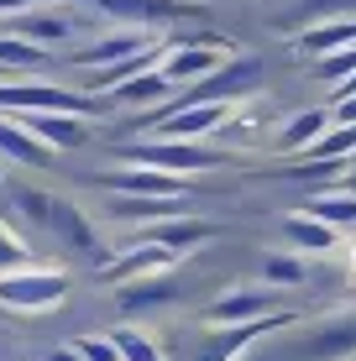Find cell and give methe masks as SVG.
I'll return each instance as SVG.
<instances>
[{"mask_svg":"<svg viewBox=\"0 0 356 361\" xmlns=\"http://www.w3.org/2000/svg\"><path fill=\"white\" fill-rule=\"evenodd\" d=\"M204 235H210V226H194V220H189V226H152L147 241H163V246H173V252H178L183 241H204Z\"/></svg>","mask_w":356,"mask_h":361,"instance_id":"obj_22","label":"cell"},{"mask_svg":"<svg viewBox=\"0 0 356 361\" xmlns=\"http://www.w3.org/2000/svg\"><path fill=\"white\" fill-rule=\"evenodd\" d=\"M346 189H351V194H356V173H346Z\"/></svg>","mask_w":356,"mask_h":361,"instance_id":"obj_31","label":"cell"},{"mask_svg":"<svg viewBox=\"0 0 356 361\" xmlns=\"http://www.w3.org/2000/svg\"><path fill=\"white\" fill-rule=\"evenodd\" d=\"M63 293H68L63 272H47V267L0 272V304L6 309H53V304H63Z\"/></svg>","mask_w":356,"mask_h":361,"instance_id":"obj_1","label":"cell"},{"mask_svg":"<svg viewBox=\"0 0 356 361\" xmlns=\"http://www.w3.org/2000/svg\"><path fill=\"white\" fill-rule=\"evenodd\" d=\"M173 84H168V73L163 68H147V73H131L126 84H116V99H126V105H147V99H163Z\"/></svg>","mask_w":356,"mask_h":361,"instance_id":"obj_13","label":"cell"},{"mask_svg":"<svg viewBox=\"0 0 356 361\" xmlns=\"http://www.w3.org/2000/svg\"><path fill=\"white\" fill-rule=\"evenodd\" d=\"M157 68L168 73V84H183L194 73H215L220 68V47H183L173 58H157Z\"/></svg>","mask_w":356,"mask_h":361,"instance_id":"obj_12","label":"cell"},{"mask_svg":"<svg viewBox=\"0 0 356 361\" xmlns=\"http://www.w3.org/2000/svg\"><path fill=\"white\" fill-rule=\"evenodd\" d=\"M356 42V21H346V27H314L309 37H304V53H336V47H346Z\"/></svg>","mask_w":356,"mask_h":361,"instance_id":"obj_19","label":"cell"},{"mask_svg":"<svg viewBox=\"0 0 356 361\" xmlns=\"http://www.w3.org/2000/svg\"><path fill=\"white\" fill-rule=\"evenodd\" d=\"M110 341H116V351L126 356V361H163V356L152 351V341H142L137 330H116V335H110Z\"/></svg>","mask_w":356,"mask_h":361,"instance_id":"obj_23","label":"cell"},{"mask_svg":"<svg viewBox=\"0 0 356 361\" xmlns=\"http://www.w3.org/2000/svg\"><path fill=\"white\" fill-rule=\"evenodd\" d=\"M79 356L84 361H126V356L116 351V341H110V345L105 341H79Z\"/></svg>","mask_w":356,"mask_h":361,"instance_id":"obj_27","label":"cell"},{"mask_svg":"<svg viewBox=\"0 0 356 361\" xmlns=\"http://www.w3.org/2000/svg\"><path fill=\"white\" fill-rule=\"evenodd\" d=\"M351 351H356V319H330L320 330H304L288 345H273L267 361H336V356H351Z\"/></svg>","mask_w":356,"mask_h":361,"instance_id":"obj_2","label":"cell"},{"mask_svg":"<svg viewBox=\"0 0 356 361\" xmlns=\"http://www.w3.org/2000/svg\"><path fill=\"white\" fill-rule=\"evenodd\" d=\"M53 361H84V356H79V351H58Z\"/></svg>","mask_w":356,"mask_h":361,"instance_id":"obj_30","label":"cell"},{"mask_svg":"<svg viewBox=\"0 0 356 361\" xmlns=\"http://www.w3.org/2000/svg\"><path fill=\"white\" fill-rule=\"evenodd\" d=\"M173 262V246H163V241H142L137 252H126L121 262H100V278H137V272H147V267H168Z\"/></svg>","mask_w":356,"mask_h":361,"instance_id":"obj_11","label":"cell"},{"mask_svg":"<svg viewBox=\"0 0 356 361\" xmlns=\"http://www.w3.org/2000/svg\"><path fill=\"white\" fill-rule=\"evenodd\" d=\"M11 204H16V215H27L32 226L47 231V215H53V194L42 189H11Z\"/></svg>","mask_w":356,"mask_h":361,"instance_id":"obj_18","label":"cell"},{"mask_svg":"<svg viewBox=\"0 0 356 361\" xmlns=\"http://www.w3.org/2000/svg\"><path fill=\"white\" fill-rule=\"evenodd\" d=\"M131 53H147V37H142V32L100 37L94 47H79V53H73V63H84V68H105V63H121V58H131Z\"/></svg>","mask_w":356,"mask_h":361,"instance_id":"obj_9","label":"cell"},{"mask_svg":"<svg viewBox=\"0 0 356 361\" xmlns=\"http://www.w3.org/2000/svg\"><path fill=\"white\" fill-rule=\"evenodd\" d=\"M320 73H330V79H351V73H356V47H346V53H336V58H325Z\"/></svg>","mask_w":356,"mask_h":361,"instance_id":"obj_26","label":"cell"},{"mask_svg":"<svg viewBox=\"0 0 356 361\" xmlns=\"http://www.w3.org/2000/svg\"><path fill=\"white\" fill-rule=\"evenodd\" d=\"M267 278L273 283H304V267L293 262V257H273V262H267Z\"/></svg>","mask_w":356,"mask_h":361,"instance_id":"obj_25","label":"cell"},{"mask_svg":"<svg viewBox=\"0 0 356 361\" xmlns=\"http://www.w3.org/2000/svg\"><path fill=\"white\" fill-rule=\"evenodd\" d=\"M0 314H6V304H0Z\"/></svg>","mask_w":356,"mask_h":361,"instance_id":"obj_33","label":"cell"},{"mask_svg":"<svg viewBox=\"0 0 356 361\" xmlns=\"http://www.w3.org/2000/svg\"><path fill=\"white\" fill-rule=\"evenodd\" d=\"M325 126H330V110H304V116H293V126L283 131V147H288V152H299V147L320 142Z\"/></svg>","mask_w":356,"mask_h":361,"instance_id":"obj_15","label":"cell"},{"mask_svg":"<svg viewBox=\"0 0 356 361\" xmlns=\"http://www.w3.org/2000/svg\"><path fill=\"white\" fill-rule=\"evenodd\" d=\"M262 79V63L257 58H241V63H226V68H215V73H204V84H194L183 99H173L168 110H178V105H200V99H231V94H241V90H252V84ZM163 110V116H168ZM157 121V116H152ZM147 121V126H152Z\"/></svg>","mask_w":356,"mask_h":361,"instance_id":"obj_4","label":"cell"},{"mask_svg":"<svg viewBox=\"0 0 356 361\" xmlns=\"http://www.w3.org/2000/svg\"><path fill=\"white\" fill-rule=\"evenodd\" d=\"M288 235H293V241H299V246H336V231H330V226H325L320 215H314V220L293 215V220H288Z\"/></svg>","mask_w":356,"mask_h":361,"instance_id":"obj_20","label":"cell"},{"mask_svg":"<svg viewBox=\"0 0 356 361\" xmlns=\"http://www.w3.org/2000/svg\"><path fill=\"white\" fill-rule=\"evenodd\" d=\"M0 79H11V73H6V68H0Z\"/></svg>","mask_w":356,"mask_h":361,"instance_id":"obj_32","label":"cell"},{"mask_svg":"<svg viewBox=\"0 0 356 361\" xmlns=\"http://www.w3.org/2000/svg\"><path fill=\"white\" fill-rule=\"evenodd\" d=\"M168 298H173L168 283H142V288H126V293H121V304H126V309H147V304H168Z\"/></svg>","mask_w":356,"mask_h":361,"instance_id":"obj_24","label":"cell"},{"mask_svg":"<svg viewBox=\"0 0 356 361\" xmlns=\"http://www.w3.org/2000/svg\"><path fill=\"white\" fill-rule=\"evenodd\" d=\"M131 163H147V168H163V173H194V168H215L220 157L204 152V147H189L183 136H163V142H142L131 147Z\"/></svg>","mask_w":356,"mask_h":361,"instance_id":"obj_3","label":"cell"},{"mask_svg":"<svg viewBox=\"0 0 356 361\" xmlns=\"http://www.w3.org/2000/svg\"><path fill=\"white\" fill-rule=\"evenodd\" d=\"M16 267H32V252H27V241H21L16 231L0 226V272H16Z\"/></svg>","mask_w":356,"mask_h":361,"instance_id":"obj_21","label":"cell"},{"mask_svg":"<svg viewBox=\"0 0 356 361\" xmlns=\"http://www.w3.org/2000/svg\"><path fill=\"white\" fill-rule=\"evenodd\" d=\"M0 152L6 157H16V163H32V168H42V163H53V147L47 142H37V136L21 126V121H6L0 116Z\"/></svg>","mask_w":356,"mask_h":361,"instance_id":"obj_10","label":"cell"},{"mask_svg":"<svg viewBox=\"0 0 356 361\" xmlns=\"http://www.w3.org/2000/svg\"><path fill=\"white\" fill-rule=\"evenodd\" d=\"M11 32L27 37V42H37V47H58V42H68V37H73V21L63 16V11H37V6H27L16 21H11Z\"/></svg>","mask_w":356,"mask_h":361,"instance_id":"obj_7","label":"cell"},{"mask_svg":"<svg viewBox=\"0 0 356 361\" xmlns=\"http://www.w3.org/2000/svg\"><path fill=\"white\" fill-rule=\"evenodd\" d=\"M340 94H356V73H351V79H340Z\"/></svg>","mask_w":356,"mask_h":361,"instance_id":"obj_29","label":"cell"},{"mask_svg":"<svg viewBox=\"0 0 356 361\" xmlns=\"http://www.w3.org/2000/svg\"><path fill=\"white\" fill-rule=\"evenodd\" d=\"M110 189H121V194H152V199H183V178H173V173H163V168H131V173H110Z\"/></svg>","mask_w":356,"mask_h":361,"instance_id":"obj_8","label":"cell"},{"mask_svg":"<svg viewBox=\"0 0 356 361\" xmlns=\"http://www.w3.org/2000/svg\"><path fill=\"white\" fill-rule=\"evenodd\" d=\"M47 63V47H37V42H27V37H0V68L6 73H16V68H42Z\"/></svg>","mask_w":356,"mask_h":361,"instance_id":"obj_14","label":"cell"},{"mask_svg":"<svg viewBox=\"0 0 356 361\" xmlns=\"http://www.w3.org/2000/svg\"><path fill=\"white\" fill-rule=\"evenodd\" d=\"M262 309H273L267 293H231L210 309V319H252V314H262Z\"/></svg>","mask_w":356,"mask_h":361,"instance_id":"obj_16","label":"cell"},{"mask_svg":"<svg viewBox=\"0 0 356 361\" xmlns=\"http://www.w3.org/2000/svg\"><path fill=\"white\" fill-rule=\"evenodd\" d=\"M336 121H356V94H340V105H336Z\"/></svg>","mask_w":356,"mask_h":361,"instance_id":"obj_28","label":"cell"},{"mask_svg":"<svg viewBox=\"0 0 356 361\" xmlns=\"http://www.w3.org/2000/svg\"><path fill=\"white\" fill-rule=\"evenodd\" d=\"M309 215H320L325 226H351V220H356V194L351 189L346 194H320L309 204Z\"/></svg>","mask_w":356,"mask_h":361,"instance_id":"obj_17","label":"cell"},{"mask_svg":"<svg viewBox=\"0 0 356 361\" xmlns=\"http://www.w3.org/2000/svg\"><path fill=\"white\" fill-rule=\"evenodd\" d=\"M47 231H53V235L68 246L73 257H90V262H100V235L90 231V220H84L79 209L68 204V199H53V215H47Z\"/></svg>","mask_w":356,"mask_h":361,"instance_id":"obj_6","label":"cell"},{"mask_svg":"<svg viewBox=\"0 0 356 361\" xmlns=\"http://www.w3.org/2000/svg\"><path fill=\"white\" fill-rule=\"evenodd\" d=\"M21 126H27L37 142H47L53 152H68V147H84V121L73 116V110H32V116H21Z\"/></svg>","mask_w":356,"mask_h":361,"instance_id":"obj_5","label":"cell"}]
</instances>
